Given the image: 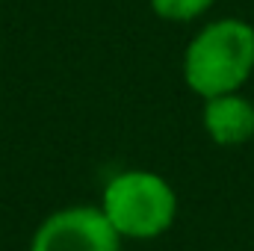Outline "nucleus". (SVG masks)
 <instances>
[{
  "label": "nucleus",
  "instance_id": "obj_1",
  "mask_svg": "<svg viewBox=\"0 0 254 251\" xmlns=\"http://www.w3.org/2000/svg\"><path fill=\"white\" fill-rule=\"evenodd\" d=\"M254 71V27L243 18H219L201 27L184 54V80L198 98L240 92Z\"/></svg>",
  "mask_w": 254,
  "mask_h": 251
},
{
  "label": "nucleus",
  "instance_id": "obj_5",
  "mask_svg": "<svg viewBox=\"0 0 254 251\" xmlns=\"http://www.w3.org/2000/svg\"><path fill=\"white\" fill-rule=\"evenodd\" d=\"M216 0H151V9L166 21H195Z\"/></svg>",
  "mask_w": 254,
  "mask_h": 251
},
{
  "label": "nucleus",
  "instance_id": "obj_4",
  "mask_svg": "<svg viewBox=\"0 0 254 251\" xmlns=\"http://www.w3.org/2000/svg\"><path fill=\"white\" fill-rule=\"evenodd\" d=\"M201 122L207 136L222 148H237L254 139V104L240 92L216 95L204 101Z\"/></svg>",
  "mask_w": 254,
  "mask_h": 251
},
{
  "label": "nucleus",
  "instance_id": "obj_3",
  "mask_svg": "<svg viewBox=\"0 0 254 251\" xmlns=\"http://www.w3.org/2000/svg\"><path fill=\"white\" fill-rule=\"evenodd\" d=\"M30 251H122V234L101 207H65L36 228Z\"/></svg>",
  "mask_w": 254,
  "mask_h": 251
},
{
  "label": "nucleus",
  "instance_id": "obj_2",
  "mask_svg": "<svg viewBox=\"0 0 254 251\" xmlns=\"http://www.w3.org/2000/svg\"><path fill=\"white\" fill-rule=\"evenodd\" d=\"M101 210L122 240H154L175 225L178 195L166 178L130 169L107 184Z\"/></svg>",
  "mask_w": 254,
  "mask_h": 251
}]
</instances>
